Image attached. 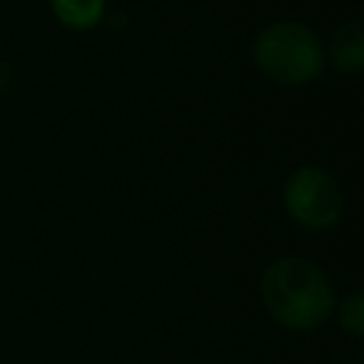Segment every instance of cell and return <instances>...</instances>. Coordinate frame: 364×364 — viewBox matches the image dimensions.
I'll return each instance as SVG.
<instances>
[{
	"label": "cell",
	"instance_id": "1",
	"mask_svg": "<svg viewBox=\"0 0 364 364\" xmlns=\"http://www.w3.org/2000/svg\"><path fill=\"white\" fill-rule=\"evenodd\" d=\"M259 299L264 313L284 330L310 333L333 318L336 287L327 273L304 256L273 259L259 279Z\"/></svg>",
	"mask_w": 364,
	"mask_h": 364
},
{
	"label": "cell",
	"instance_id": "2",
	"mask_svg": "<svg viewBox=\"0 0 364 364\" xmlns=\"http://www.w3.org/2000/svg\"><path fill=\"white\" fill-rule=\"evenodd\" d=\"M250 60L256 71L282 85L301 88L324 74V40L318 31L299 20H273L262 26L250 43Z\"/></svg>",
	"mask_w": 364,
	"mask_h": 364
},
{
	"label": "cell",
	"instance_id": "3",
	"mask_svg": "<svg viewBox=\"0 0 364 364\" xmlns=\"http://www.w3.org/2000/svg\"><path fill=\"white\" fill-rule=\"evenodd\" d=\"M282 205L299 228L310 233H327L341 222L347 196L341 182L327 168L299 165L282 185Z\"/></svg>",
	"mask_w": 364,
	"mask_h": 364
},
{
	"label": "cell",
	"instance_id": "4",
	"mask_svg": "<svg viewBox=\"0 0 364 364\" xmlns=\"http://www.w3.org/2000/svg\"><path fill=\"white\" fill-rule=\"evenodd\" d=\"M324 60L344 77H358L364 68V23L350 17L330 34L324 46Z\"/></svg>",
	"mask_w": 364,
	"mask_h": 364
},
{
	"label": "cell",
	"instance_id": "5",
	"mask_svg": "<svg viewBox=\"0 0 364 364\" xmlns=\"http://www.w3.org/2000/svg\"><path fill=\"white\" fill-rule=\"evenodd\" d=\"M54 20L71 31H91L108 14V0H48Z\"/></svg>",
	"mask_w": 364,
	"mask_h": 364
},
{
	"label": "cell",
	"instance_id": "6",
	"mask_svg": "<svg viewBox=\"0 0 364 364\" xmlns=\"http://www.w3.org/2000/svg\"><path fill=\"white\" fill-rule=\"evenodd\" d=\"M336 324L344 336L350 338H361L364 336V290H350L341 296V301H336L333 307Z\"/></svg>",
	"mask_w": 364,
	"mask_h": 364
},
{
	"label": "cell",
	"instance_id": "7",
	"mask_svg": "<svg viewBox=\"0 0 364 364\" xmlns=\"http://www.w3.org/2000/svg\"><path fill=\"white\" fill-rule=\"evenodd\" d=\"M9 80H11V74H9V65L0 60V94L9 88Z\"/></svg>",
	"mask_w": 364,
	"mask_h": 364
},
{
	"label": "cell",
	"instance_id": "8",
	"mask_svg": "<svg viewBox=\"0 0 364 364\" xmlns=\"http://www.w3.org/2000/svg\"><path fill=\"white\" fill-rule=\"evenodd\" d=\"M344 364H358V361H344Z\"/></svg>",
	"mask_w": 364,
	"mask_h": 364
}]
</instances>
